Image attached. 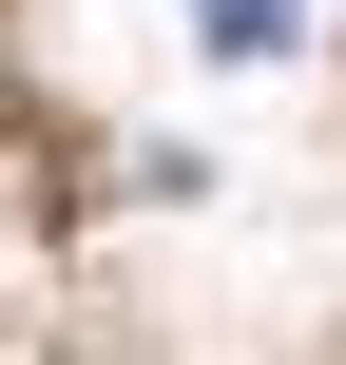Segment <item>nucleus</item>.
<instances>
[{"label": "nucleus", "instance_id": "f257e3e1", "mask_svg": "<svg viewBox=\"0 0 346 365\" xmlns=\"http://www.w3.org/2000/svg\"><path fill=\"white\" fill-rule=\"evenodd\" d=\"M289 19H308V0H193V38H212V58H289Z\"/></svg>", "mask_w": 346, "mask_h": 365}]
</instances>
